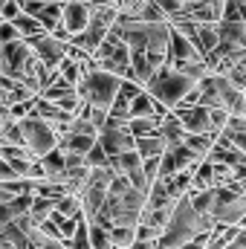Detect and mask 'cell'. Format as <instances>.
Returning <instances> with one entry per match:
<instances>
[{"label":"cell","mask_w":246,"mask_h":249,"mask_svg":"<svg viewBox=\"0 0 246 249\" xmlns=\"http://www.w3.org/2000/svg\"><path fill=\"white\" fill-rule=\"evenodd\" d=\"M174 113L183 122L185 133H214V127H211V107H206V105H194V107H183L180 105Z\"/></svg>","instance_id":"obj_10"},{"label":"cell","mask_w":246,"mask_h":249,"mask_svg":"<svg viewBox=\"0 0 246 249\" xmlns=\"http://www.w3.org/2000/svg\"><path fill=\"white\" fill-rule=\"evenodd\" d=\"M87 70H90V64H84V61H78V58H72V55H67L61 64H58V72H61L64 78L70 81V84H81V78L87 75Z\"/></svg>","instance_id":"obj_14"},{"label":"cell","mask_w":246,"mask_h":249,"mask_svg":"<svg viewBox=\"0 0 246 249\" xmlns=\"http://www.w3.org/2000/svg\"><path fill=\"white\" fill-rule=\"evenodd\" d=\"M18 29H20V35L26 38V41H32V38H38V35H44L47 29H44V23L38 20V18H32V15H26V12H20L15 20H12Z\"/></svg>","instance_id":"obj_16"},{"label":"cell","mask_w":246,"mask_h":249,"mask_svg":"<svg viewBox=\"0 0 246 249\" xmlns=\"http://www.w3.org/2000/svg\"><path fill=\"white\" fill-rule=\"evenodd\" d=\"M99 145L110 154V157H119L124 151H133L136 148V133L130 130V124L122 119H107V124L99 130Z\"/></svg>","instance_id":"obj_6"},{"label":"cell","mask_w":246,"mask_h":249,"mask_svg":"<svg viewBox=\"0 0 246 249\" xmlns=\"http://www.w3.org/2000/svg\"><path fill=\"white\" fill-rule=\"evenodd\" d=\"M84 162L90 165V168H110V154L96 142L90 151H87V157H84Z\"/></svg>","instance_id":"obj_21"},{"label":"cell","mask_w":246,"mask_h":249,"mask_svg":"<svg viewBox=\"0 0 246 249\" xmlns=\"http://www.w3.org/2000/svg\"><path fill=\"white\" fill-rule=\"evenodd\" d=\"M12 180H20V177L15 174V168H12V162L0 157V183H12Z\"/></svg>","instance_id":"obj_23"},{"label":"cell","mask_w":246,"mask_h":249,"mask_svg":"<svg viewBox=\"0 0 246 249\" xmlns=\"http://www.w3.org/2000/svg\"><path fill=\"white\" fill-rule=\"evenodd\" d=\"M6 3H9V0H0V9H3V6H6Z\"/></svg>","instance_id":"obj_26"},{"label":"cell","mask_w":246,"mask_h":249,"mask_svg":"<svg viewBox=\"0 0 246 249\" xmlns=\"http://www.w3.org/2000/svg\"><path fill=\"white\" fill-rule=\"evenodd\" d=\"M110 238H113L116 249L133 247L136 244V226H130V223H113L110 226Z\"/></svg>","instance_id":"obj_17"},{"label":"cell","mask_w":246,"mask_h":249,"mask_svg":"<svg viewBox=\"0 0 246 249\" xmlns=\"http://www.w3.org/2000/svg\"><path fill=\"white\" fill-rule=\"evenodd\" d=\"M119 87H122V75L107 72L102 67H90L87 75L78 84V96H81V102H87L93 107L110 110L113 102H116V96H119Z\"/></svg>","instance_id":"obj_3"},{"label":"cell","mask_w":246,"mask_h":249,"mask_svg":"<svg viewBox=\"0 0 246 249\" xmlns=\"http://www.w3.org/2000/svg\"><path fill=\"white\" fill-rule=\"evenodd\" d=\"M209 232H214V220L209 214H203V212L194 209L191 194H183L177 200V206H174V214H171L165 232L157 241V249H183L194 238L209 235Z\"/></svg>","instance_id":"obj_1"},{"label":"cell","mask_w":246,"mask_h":249,"mask_svg":"<svg viewBox=\"0 0 246 249\" xmlns=\"http://www.w3.org/2000/svg\"><path fill=\"white\" fill-rule=\"evenodd\" d=\"M90 241H93V249H116L113 238H110V229L102 223H90Z\"/></svg>","instance_id":"obj_19"},{"label":"cell","mask_w":246,"mask_h":249,"mask_svg":"<svg viewBox=\"0 0 246 249\" xmlns=\"http://www.w3.org/2000/svg\"><path fill=\"white\" fill-rule=\"evenodd\" d=\"M241 229H244V232H246V217H244V223H241Z\"/></svg>","instance_id":"obj_25"},{"label":"cell","mask_w":246,"mask_h":249,"mask_svg":"<svg viewBox=\"0 0 246 249\" xmlns=\"http://www.w3.org/2000/svg\"><path fill=\"white\" fill-rule=\"evenodd\" d=\"M206 214L214 220V226H241L246 217V191L235 186H214V197Z\"/></svg>","instance_id":"obj_4"},{"label":"cell","mask_w":246,"mask_h":249,"mask_svg":"<svg viewBox=\"0 0 246 249\" xmlns=\"http://www.w3.org/2000/svg\"><path fill=\"white\" fill-rule=\"evenodd\" d=\"M93 18V6L87 0H64V12H61V26L70 35H78L87 29Z\"/></svg>","instance_id":"obj_9"},{"label":"cell","mask_w":246,"mask_h":249,"mask_svg":"<svg viewBox=\"0 0 246 249\" xmlns=\"http://www.w3.org/2000/svg\"><path fill=\"white\" fill-rule=\"evenodd\" d=\"M200 81L197 78H191V75H185V72H180L174 64H165V67H159L157 70V75L148 81V93L157 99V102H162L168 110L171 107H177V105H183V99L197 87Z\"/></svg>","instance_id":"obj_2"},{"label":"cell","mask_w":246,"mask_h":249,"mask_svg":"<svg viewBox=\"0 0 246 249\" xmlns=\"http://www.w3.org/2000/svg\"><path fill=\"white\" fill-rule=\"evenodd\" d=\"M41 165H44V174H47V180L58 183V180H61V174L67 171V151H61V148L50 151L47 157H41Z\"/></svg>","instance_id":"obj_13"},{"label":"cell","mask_w":246,"mask_h":249,"mask_svg":"<svg viewBox=\"0 0 246 249\" xmlns=\"http://www.w3.org/2000/svg\"><path fill=\"white\" fill-rule=\"evenodd\" d=\"M18 38H23V35H20V29H18L12 20H0V44L18 41Z\"/></svg>","instance_id":"obj_22"},{"label":"cell","mask_w":246,"mask_h":249,"mask_svg":"<svg viewBox=\"0 0 246 249\" xmlns=\"http://www.w3.org/2000/svg\"><path fill=\"white\" fill-rule=\"evenodd\" d=\"M197 162H203V157L194 154L185 142L183 145H168L165 154H162V160H159V180H168V177L180 174V171H185V168L197 165Z\"/></svg>","instance_id":"obj_7"},{"label":"cell","mask_w":246,"mask_h":249,"mask_svg":"<svg viewBox=\"0 0 246 249\" xmlns=\"http://www.w3.org/2000/svg\"><path fill=\"white\" fill-rule=\"evenodd\" d=\"M0 145H26V136H23V127L18 119L6 122L0 127Z\"/></svg>","instance_id":"obj_18"},{"label":"cell","mask_w":246,"mask_h":249,"mask_svg":"<svg viewBox=\"0 0 246 249\" xmlns=\"http://www.w3.org/2000/svg\"><path fill=\"white\" fill-rule=\"evenodd\" d=\"M197 58H203L200 55V50L185 38L180 29H174L171 26V44H168V64H180V61H197Z\"/></svg>","instance_id":"obj_11"},{"label":"cell","mask_w":246,"mask_h":249,"mask_svg":"<svg viewBox=\"0 0 246 249\" xmlns=\"http://www.w3.org/2000/svg\"><path fill=\"white\" fill-rule=\"evenodd\" d=\"M214 142H217V133H185V145H188L194 154H200L203 160L211 154Z\"/></svg>","instance_id":"obj_15"},{"label":"cell","mask_w":246,"mask_h":249,"mask_svg":"<svg viewBox=\"0 0 246 249\" xmlns=\"http://www.w3.org/2000/svg\"><path fill=\"white\" fill-rule=\"evenodd\" d=\"M165 148H168V142H165V136H162L159 130L145 133V136H136V151H139L142 160H148V157H162Z\"/></svg>","instance_id":"obj_12"},{"label":"cell","mask_w":246,"mask_h":249,"mask_svg":"<svg viewBox=\"0 0 246 249\" xmlns=\"http://www.w3.org/2000/svg\"><path fill=\"white\" fill-rule=\"evenodd\" d=\"M29 44H32V53L47 64V67H53V70H58V64H61L64 58H67V53H70V41L55 38L53 32H44V35L32 38Z\"/></svg>","instance_id":"obj_8"},{"label":"cell","mask_w":246,"mask_h":249,"mask_svg":"<svg viewBox=\"0 0 246 249\" xmlns=\"http://www.w3.org/2000/svg\"><path fill=\"white\" fill-rule=\"evenodd\" d=\"M12 119H15V116H12V107L0 102V127H3L6 122H12Z\"/></svg>","instance_id":"obj_24"},{"label":"cell","mask_w":246,"mask_h":249,"mask_svg":"<svg viewBox=\"0 0 246 249\" xmlns=\"http://www.w3.org/2000/svg\"><path fill=\"white\" fill-rule=\"evenodd\" d=\"M55 212L64 214V217H78L81 214V197L78 194H64V197H58Z\"/></svg>","instance_id":"obj_20"},{"label":"cell","mask_w":246,"mask_h":249,"mask_svg":"<svg viewBox=\"0 0 246 249\" xmlns=\"http://www.w3.org/2000/svg\"><path fill=\"white\" fill-rule=\"evenodd\" d=\"M18 122L23 127L26 148H29L38 160L58 148V130L53 127V122H47V119H41V116H32V113L23 116V119H18Z\"/></svg>","instance_id":"obj_5"}]
</instances>
